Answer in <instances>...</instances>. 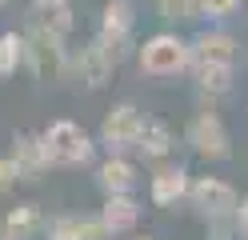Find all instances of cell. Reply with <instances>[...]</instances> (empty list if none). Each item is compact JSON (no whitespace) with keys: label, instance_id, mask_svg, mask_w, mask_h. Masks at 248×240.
<instances>
[{"label":"cell","instance_id":"cb8c5ba5","mask_svg":"<svg viewBox=\"0 0 248 240\" xmlns=\"http://www.w3.org/2000/svg\"><path fill=\"white\" fill-rule=\"evenodd\" d=\"M132 240H156V236H148V232H140V236H132Z\"/></svg>","mask_w":248,"mask_h":240},{"label":"cell","instance_id":"4fadbf2b","mask_svg":"<svg viewBox=\"0 0 248 240\" xmlns=\"http://www.w3.org/2000/svg\"><path fill=\"white\" fill-rule=\"evenodd\" d=\"M48 216H44L40 204H16L8 208L4 220H0V236L8 240H36V236H48Z\"/></svg>","mask_w":248,"mask_h":240},{"label":"cell","instance_id":"3957f363","mask_svg":"<svg viewBox=\"0 0 248 240\" xmlns=\"http://www.w3.org/2000/svg\"><path fill=\"white\" fill-rule=\"evenodd\" d=\"M148 116L132 100H120L104 112V120L96 128V144L108 152V156H128L136 152V144H140V132H144Z\"/></svg>","mask_w":248,"mask_h":240},{"label":"cell","instance_id":"52a82bcc","mask_svg":"<svg viewBox=\"0 0 248 240\" xmlns=\"http://www.w3.org/2000/svg\"><path fill=\"white\" fill-rule=\"evenodd\" d=\"M184 144H188L200 160H228L232 156V136H228L224 120L216 116L212 108L192 112V120L184 124Z\"/></svg>","mask_w":248,"mask_h":240},{"label":"cell","instance_id":"603a6c76","mask_svg":"<svg viewBox=\"0 0 248 240\" xmlns=\"http://www.w3.org/2000/svg\"><path fill=\"white\" fill-rule=\"evenodd\" d=\"M236 228H240V232H248V196L240 200V212H236Z\"/></svg>","mask_w":248,"mask_h":240},{"label":"cell","instance_id":"ac0fdd59","mask_svg":"<svg viewBox=\"0 0 248 240\" xmlns=\"http://www.w3.org/2000/svg\"><path fill=\"white\" fill-rule=\"evenodd\" d=\"M28 60V44L20 32H0V80H12Z\"/></svg>","mask_w":248,"mask_h":240},{"label":"cell","instance_id":"ffe728a7","mask_svg":"<svg viewBox=\"0 0 248 240\" xmlns=\"http://www.w3.org/2000/svg\"><path fill=\"white\" fill-rule=\"evenodd\" d=\"M48 240H76V212H64L48 224Z\"/></svg>","mask_w":248,"mask_h":240},{"label":"cell","instance_id":"d4e9b609","mask_svg":"<svg viewBox=\"0 0 248 240\" xmlns=\"http://www.w3.org/2000/svg\"><path fill=\"white\" fill-rule=\"evenodd\" d=\"M240 240H248V232H240Z\"/></svg>","mask_w":248,"mask_h":240},{"label":"cell","instance_id":"d6986e66","mask_svg":"<svg viewBox=\"0 0 248 240\" xmlns=\"http://www.w3.org/2000/svg\"><path fill=\"white\" fill-rule=\"evenodd\" d=\"M156 16L164 24H192L204 16L200 0H156Z\"/></svg>","mask_w":248,"mask_h":240},{"label":"cell","instance_id":"ba28073f","mask_svg":"<svg viewBox=\"0 0 248 240\" xmlns=\"http://www.w3.org/2000/svg\"><path fill=\"white\" fill-rule=\"evenodd\" d=\"M12 164L20 172V184H40L52 168V156H48V144H44V132H12Z\"/></svg>","mask_w":248,"mask_h":240},{"label":"cell","instance_id":"7a4b0ae2","mask_svg":"<svg viewBox=\"0 0 248 240\" xmlns=\"http://www.w3.org/2000/svg\"><path fill=\"white\" fill-rule=\"evenodd\" d=\"M24 44H28L24 68L32 72L40 84H56V80H64V76L72 72V56H68L64 36H56V32H44V28H36V24H28Z\"/></svg>","mask_w":248,"mask_h":240},{"label":"cell","instance_id":"8fae6325","mask_svg":"<svg viewBox=\"0 0 248 240\" xmlns=\"http://www.w3.org/2000/svg\"><path fill=\"white\" fill-rule=\"evenodd\" d=\"M236 56H240V40L228 28H200L192 36L196 64H228V68H236Z\"/></svg>","mask_w":248,"mask_h":240},{"label":"cell","instance_id":"7402d4cb","mask_svg":"<svg viewBox=\"0 0 248 240\" xmlns=\"http://www.w3.org/2000/svg\"><path fill=\"white\" fill-rule=\"evenodd\" d=\"M16 184H20V172L12 164V156H0V196H8Z\"/></svg>","mask_w":248,"mask_h":240},{"label":"cell","instance_id":"9c48e42d","mask_svg":"<svg viewBox=\"0 0 248 240\" xmlns=\"http://www.w3.org/2000/svg\"><path fill=\"white\" fill-rule=\"evenodd\" d=\"M112 72H116V60H112V52H108L96 36H92L80 52H72V76L80 80L88 92L108 88V84H112Z\"/></svg>","mask_w":248,"mask_h":240},{"label":"cell","instance_id":"277c9868","mask_svg":"<svg viewBox=\"0 0 248 240\" xmlns=\"http://www.w3.org/2000/svg\"><path fill=\"white\" fill-rule=\"evenodd\" d=\"M44 144H48L52 168H88L100 148L76 120H52L44 128Z\"/></svg>","mask_w":248,"mask_h":240},{"label":"cell","instance_id":"e0dca14e","mask_svg":"<svg viewBox=\"0 0 248 240\" xmlns=\"http://www.w3.org/2000/svg\"><path fill=\"white\" fill-rule=\"evenodd\" d=\"M232 76H236V68H228V64H192V80L200 96H208V100L232 92Z\"/></svg>","mask_w":248,"mask_h":240},{"label":"cell","instance_id":"484cf974","mask_svg":"<svg viewBox=\"0 0 248 240\" xmlns=\"http://www.w3.org/2000/svg\"><path fill=\"white\" fill-rule=\"evenodd\" d=\"M4 4H8V0H0V8H4Z\"/></svg>","mask_w":248,"mask_h":240},{"label":"cell","instance_id":"8992f818","mask_svg":"<svg viewBox=\"0 0 248 240\" xmlns=\"http://www.w3.org/2000/svg\"><path fill=\"white\" fill-rule=\"evenodd\" d=\"M132 32H136V8H132V0H108V4L100 8V24H96V40L112 52V60L120 64L128 52H136V44L132 40Z\"/></svg>","mask_w":248,"mask_h":240},{"label":"cell","instance_id":"5bb4252c","mask_svg":"<svg viewBox=\"0 0 248 240\" xmlns=\"http://www.w3.org/2000/svg\"><path fill=\"white\" fill-rule=\"evenodd\" d=\"M28 24H36L44 32H56V36H68L76 24V12L68 0H28Z\"/></svg>","mask_w":248,"mask_h":240},{"label":"cell","instance_id":"9a60e30c","mask_svg":"<svg viewBox=\"0 0 248 240\" xmlns=\"http://www.w3.org/2000/svg\"><path fill=\"white\" fill-rule=\"evenodd\" d=\"M172 148H176L172 128H168L164 120H156V116H148L144 132H140V144H136V156H140L144 164H152V168H156V164H168Z\"/></svg>","mask_w":248,"mask_h":240},{"label":"cell","instance_id":"44dd1931","mask_svg":"<svg viewBox=\"0 0 248 240\" xmlns=\"http://www.w3.org/2000/svg\"><path fill=\"white\" fill-rule=\"evenodd\" d=\"M200 8H204L208 20H224V16H232L240 8V0H200Z\"/></svg>","mask_w":248,"mask_h":240},{"label":"cell","instance_id":"5b68a950","mask_svg":"<svg viewBox=\"0 0 248 240\" xmlns=\"http://www.w3.org/2000/svg\"><path fill=\"white\" fill-rule=\"evenodd\" d=\"M240 200L236 188L220 176H196L192 180V192H188V208L204 220V224H220V220H236L240 212Z\"/></svg>","mask_w":248,"mask_h":240},{"label":"cell","instance_id":"30bf717a","mask_svg":"<svg viewBox=\"0 0 248 240\" xmlns=\"http://www.w3.org/2000/svg\"><path fill=\"white\" fill-rule=\"evenodd\" d=\"M188 192H192V176L184 164H156V172L148 176V200L156 208L188 204Z\"/></svg>","mask_w":248,"mask_h":240},{"label":"cell","instance_id":"7c38bea8","mask_svg":"<svg viewBox=\"0 0 248 240\" xmlns=\"http://www.w3.org/2000/svg\"><path fill=\"white\" fill-rule=\"evenodd\" d=\"M140 184V168L128 156H104L96 164V188L104 196H132Z\"/></svg>","mask_w":248,"mask_h":240},{"label":"cell","instance_id":"6da1fadb","mask_svg":"<svg viewBox=\"0 0 248 240\" xmlns=\"http://www.w3.org/2000/svg\"><path fill=\"white\" fill-rule=\"evenodd\" d=\"M192 40L176 36V32H152L136 48V68L148 80H176L184 72H192Z\"/></svg>","mask_w":248,"mask_h":240},{"label":"cell","instance_id":"2e32d148","mask_svg":"<svg viewBox=\"0 0 248 240\" xmlns=\"http://www.w3.org/2000/svg\"><path fill=\"white\" fill-rule=\"evenodd\" d=\"M96 216L108 224L112 236H128V232H136V224H140V204H136V196H104Z\"/></svg>","mask_w":248,"mask_h":240}]
</instances>
